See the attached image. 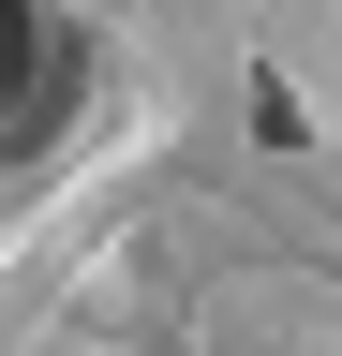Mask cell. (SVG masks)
Instances as JSON below:
<instances>
[{
	"instance_id": "cell-1",
	"label": "cell",
	"mask_w": 342,
	"mask_h": 356,
	"mask_svg": "<svg viewBox=\"0 0 342 356\" xmlns=\"http://www.w3.org/2000/svg\"><path fill=\"white\" fill-rule=\"evenodd\" d=\"M75 74H90V44L0 0V149H45V134L75 119Z\"/></svg>"
}]
</instances>
